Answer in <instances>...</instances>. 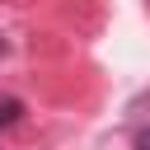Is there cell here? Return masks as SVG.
Segmentation results:
<instances>
[{"label":"cell","instance_id":"3957f363","mask_svg":"<svg viewBox=\"0 0 150 150\" xmlns=\"http://www.w3.org/2000/svg\"><path fill=\"white\" fill-rule=\"evenodd\" d=\"M0 56H9V38H0Z\"/></svg>","mask_w":150,"mask_h":150},{"label":"cell","instance_id":"7a4b0ae2","mask_svg":"<svg viewBox=\"0 0 150 150\" xmlns=\"http://www.w3.org/2000/svg\"><path fill=\"white\" fill-rule=\"evenodd\" d=\"M136 150H150V127H145V131H136Z\"/></svg>","mask_w":150,"mask_h":150},{"label":"cell","instance_id":"6da1fadb","mask_svg":"<svg viewBox=\"0 0 150 150\" xmlns=\"http://www.w3.org/2000/svg\"><path fill=\"white\" fill-rule=\"evenodd\" d=\"M23 117V98H14V94H5L0 98V127H14Z\"/></svg>","mask_w":150,"mask_h":150}]
</instances>
